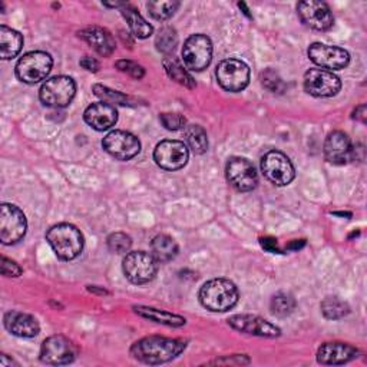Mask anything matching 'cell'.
I'll use <instances>...</instances> for the list:
<instances>
[{"label":"cell","instance_id":"obj_11","mask_svg":"<svg viewBox=\"0 0 367 367\" xmlns=\"http://www.w3.org/2000/svg\"><path fill=\"white\" fill-rule=\"evenodd\" d=\"M79 353L78 346L65 336L56 334L48 337L41 347V360L52 366L72 363Z\"/></svg>","mask_w":367,"mask_h":367},{"label":"cell","instance_id":"obj_26","mask_svg":"<svg viewBox=\"0 0 367 367\" xmlns=\"http://www.w3.org/2000/svg\"><path fill=\"white\" fill-rule=\"evenodd\" d=\"M121 14L124 16V19L127 21L131 32L134 33V36L139 38V39H147L152 35L154 28L139 15V12L129 4H125L121 8Z\"/></svg>","mask_w":367,"mask_h":367},{"label":"cell","instance_id":"obj_45","mask_svg":"<svg viewBox=\"0 0 367 367\" xmlns=\"http://www.w3.org/2000/svg\"><path fill=\"white\" fill-rule=\"evenodd\" d=\"M87 290L89 292H94V293H101V294H108V292L107 290H98L97 287H92V286H89L87 287Z\"/></svg>","mask_w":367,"mask_h":367},{"label":"cell","instance_id":"obj_35","mask_svg":"<svg viewBox=\"0 0 367 367\" xmlns=\"http://www.w3.org/2000/svg\"><path fill=\"white\" fill-rule=\"evenodd\" d=\"M261 83L267 90L272 92V94H282V92H284L286 89V85L282 76L272 69H265L261 73Z\"/></svg>","mask_w":367,"mask_h":367},{"label":"cell","instance_id":"obj_28","mask_svg":"<svg viewBox=\"0 0 367 367\" xmlns=\"http://www.w3.org/2000/svg\"><path fill=\"white\" fill-rule=\"evenodd\" d=\"M164 68H165V72L168 73V76L172 80H175L176 83L186 86V87H190V89H194L197 86L194 78L187 72L186 68H184V65L181 63L179 59L165 58L164 59Z\"/></svg>","mask_w":367,"mask_h":367},{"label":"cell","instance_id":"obj_7","mask_svg":"<svg viewBox=\"0 0 367 367\" xmlns=\"http://www.w3.org/2000/svg\"><path fill=\"white\" fill-rule=\"evenodd\" d=\"M213 59V42L207 35L190 36L182 48V60L187 69L201 72L207 69Z\"/></svg>","mask_w":367,"mask_h":367},{"label":"cell","instance_id":"obj_34","mask_svg":"<svg viewBox=\"0 0 367 367\" xmlns=\"http://www.w3.org/2000/svg\"><path fill=\"white\" fill-rule=\"evenodd\" d=\"M179 5V2H149L147 8L154 19L166 21L178 11Z\"/></svg>","mask_w":367,"mask_h":367},{"label":"cell","instance_id":"obj_29","mask_svg":"<svg viewBox=\"0 0 367 367\" xmlns=\"http://www.w3.org/2000/svg\"><path fill=\"white\" fill-rule=\"evenodd\" d=\"M186 141L194 154H204L208 149V137L206 129L201 125H188L186 127Z\"/></svg>","mask_w":367,"mask_h":367},{"label":"cell","instance_id":"obj_39","mask_svg":"<svg viewBox=\"0 0 367 367\" xmlns=\"http://www.w3.org/2000/svg\"><path fill=\"white\" fill-rule=\"evenodd\" d=\"M0 268H2V275L5 277H19L22 274V268L19 267V264H16L15 261L9 260L8 257H2V264H0Z\"/></svg>","mask_w":367,"mask_h":367},{"label":"cell","instance_id":"obj_21","mask_svg":"<svg viewBox=\"0 0 367 367\" xmlns=\"http://www.w3.org/2000/svg\"><path fill=\"white\" fill-rule=\"evenodd\" d=\"M4 324L9 333L23 339L36 337L41 331V326L38 320L22 312H8L4 317Z\"/></svg>","mask_w":367,"mask_h":367},{"label":"cell","instance_id":"obj_47","mask_svg":"<svg viewBox=\"0 0 367 367\" xmlns=\"http://www.w3.org/2000/svg\"><path fill=\"white\" fill-rule=\"evenodd\" d=\"M334 216H340V217H351L350 213H334Z\"/></svg>","mask_w":367,"mask_h":367},{"label":"cell","instance_id":"obj_5","mask_svg":"<svg viewBox=\"0 0 367 367\" xmlns=\"http://www.w3.org/2000/svg\"><path fill=\"white\" fill-rule=\"evenodd\" d=\"M76 94V83L72 78L59 75L48 79L41 90L39 98L43 105L50 108H65L68 107Z\"/></svg>","mask_w":367,"mask_h":367},{"label":"cell","instance_id":"obj_10","mask_svg":"<svg viewBox=\"0 0 367 367\" xmlns=\"http://www.w3.org/2000/svg\"><path fill=\"white\" fill-rule=\"evenodd\" d=\"M217 80L228 92H241L250 83V68L240 59H225L218 63Z\"/></svg>","mask_w":367,"mask_h":367},{"label":"cell","instance_id":"obj_25","mask_svg":"<svg viewBox=\"0 0 367 367\" xmlns=\"http://www.w3.org/2000/svg\"><path fill=\"white\" fill-rule=\"evenodd\" d=\"M134 312L144 319H148L151 321H155V323H159L164 326H169V327H181L187 323L186 319L178 314H172L165 310H158V309H152V307L134 306Z\"/></svg>","mask_w":367,"mask_h":367},{"label":"cell","instance_id":"obj_13","mask_svg":"<svg viewBox=\"0 0 367 367\" xmlns=\"http://www.w3.org/2000/svg\"><path fill=\"white\" fill-rule=\"evenodd\" d=\"M227 179L231 186L241 193L252 191L258 184V175L251 161L241 156H233L225 166Z\"/></svg>","mask_w":367,"mask_h":367},{"label":"cell","instance_id":"obj_37","mask_svg":"<svg viewBox=\"0 0 367 367\" xmlns=\"http://www.w3.org/2000/svg\"><path fill=\"white\" fill-rule=\"evenodd\" d=\"M161 124L168 129V131H178L187 127V119L184 118L181 114H161L159 115Z\"/></svg>","mask_w":367,"mask_h":367},{"label":"cell","instance_id":"obj_18","mask_svg":"<svg viewBox=\"0 0 367 367\" xmlns=\"http://www.w3.org/2000/svg\"><path fill=\"white\" fill-rule=\"evenodd\" d=\"M228 324L241 333L252 334L258 337H267V339H275L282 334V330L271 324L270 321L251 314H235L228 319Z\"/></svg>","mask_w":367,"mask_h":367},{"label":"cell","instance_id":"obj_44","mask_svg":"<svg viewBox=\"0 0 367 367\" xmlns=\"http://www.w3.org/2000/svg\"><path fill=\"white\" fill-rule=\"evenodd\" d=\"M12 364H16V366H19L14 358L11 360V358H8V356L6 354H2V357H0V366H4V367H8V366H12Z\"/></svg>","mask_w":367,"mask_h":367},{"label":"cell","instance_id":"obj_6","mask_svg":"<svg viewBox=\"0 0 367 367\" xmlns=\"http://www.w3.org/2000/svg\"><path fill=\"white\" fill-rule=\"evenodd\" d=\"M53 59L49 53L35 50L23 55L16 63V76L19 80L33 85L43 80L52 70Z\"/></svg>","mask_w":367,"mask_h":367},{"label":"cell","instance_id":"obj_22","mask_svg":"<svg viewBox=\"0 0 367 367\" xmlns=\"http://www.w3.org/2000/svg\"><path fill=\"white\" fill-rule=\"evenodd\" d=\"M358 356V350L346 343H326L317 351V361L326 366L344 364L354 360Z\"/></svg>","mask_w":367,"mask_h":367},{"label":"cell","instance_id":"obj_27","mask_svg":"<svg viewBox=\"0 0 367 367\" xmlns=\"http://www.w3.org/2000/svg\"><path fill=\"white\" fill-rule=\"evenodd\" d=\"M151 250H152V255L159 262H168L176 257L178 244L172 237L166 234H159L152 240Z\"/></svg>","mask_w":367,"mask_h":367},{"label":"cell","instance_id":"obj_41","mask_svg":"<svg viewBox=\"0 0 367 367\" xmlns=\"http://www.w3.org/2000/svg\"><path fill=\"white\" fill-rule=\"evenodd\" d=\"M80 66H82L83 69L89 70V72H98L100 68H101L100 62H98L97 59H94V58H90V56L82 58V59H80Z\"/></svg>","mask_w":367,"mask_h":367},{"label":"cell","instance_id":"obj_12","mask_svg":"<svg viewBox=\"0 0 367 367\" xmlns=\"http://www.w3.org/2000/svg\"><path fill=\"white\" fill-rule=\"evenodd\" d=\"M304 89L312 97L331 98L340 92L341 80L331 70L313 68L304 73Z\"/></svg>","mask_w":367,"mask_h":367},{"label":"cell","instance_id":"obj_9","mask_svg":"<svg viewBox=\"0 0 367 367\" xmlns=\"http://www.w3.org/2000/svg\"><path fill=\"white\" fill-rule=\"evenodd\" d=\"M28 230V221L23 211L14 204L0 207V241L5 245L19 243Z\"/></svg>","mask_w":367,"mask_h":367},{"label":"cell","instance_id":"obj_1","mask_svg":"<svg viewBox=\"0 0 367 367\" xmlns=\"http://www.w3.org/2000/svg\"><path fill=\"white\" fill-rule=\"evenodd\" d=\"M187 343L179 339L149 336L135 341L131 347V356L145 364H162L178 357L186 350Z\"/></svg>","mask_w":367,"mask_h":367},{"label":"cell","instance_id":"obj_46","mask_svg":"<svg viewBox=\"0 0 367 367\" xmlns=\"http://www.w3.org/2000/svg\"><path fill=\"white\" fill-rule=\"evenodd\" d=\"M238 8H240V9H243V11H244V14H245L248 18H251V15H250V11L247 9L245 4H243V2H241V4H238Z\"/></svg>","mask_w":367,"mask_h":367},{"label":"cell","instance_id":"obj_8","mask_svg":"<svg viewBox=\"0 0 367 367\" xmlns=\"http://www.w3.org/2000/svg\"><path fill=\"white\" fill-rule=\"evenodd\" d=\"M264 176L277 187H286L294 179L296 169L290 158L280 151H270L261 159Z\"/></svg>","mask_w":367,"mask_h":367},{"label":"cell","instance_id":"obj_14","mask_svg":"<svg viewBox=\"0 0 367 367\" xmlns=\"http://www.w3.org/2000/svg\"><path fill=\"white\" fill-rule=\"evenodd\" d=\"M190 158L188 148L181 141H162L155 147L154 159L165 171H176L187 165Z\"/></svg>","mask_w":367,"mask_h":367},{"label":"cell","instance_id":"obj_33","mask_svg":"<svg viewBox=\"0 0 367 367\" xmlns=\"http://www.w3.org/2000/svg\"><path fill=\"white\" fill-rule=\"evenodd\" d=\"M176 45H178L176 31L171 26H164L155 38V46H156L158 52H161L164 55H169L175 50Z\"/></svg>","mask_w":367,"mask_h":367},{"label":"cell","instance_id":"obj_15","mask_svg":"<svg viewBox=\"0 0 367 367\" xmlns=\"http://www.w3.org/2000/svg\"><path fill=\"white\" fill-rule=\"evenodd\" d=\"M297 14L302 22L314 31H329L334 23L329 5L319 0H303L297 5Z\"/></svg>","mask_w":367,"mask_h":367},{"label":"cell","instance_id":"obj_16","mask_svg":"<svg viewBox=\"0 0 367 367\" xmlns=\"http://www.w3.org/2000/svg\"><path fill=\"white\" fill-rule=\"evenodd\" d=\"M104 149L119 161H128L137 156L141 151L139 139L127 131H112L102 141Z\"/></svg>","mask_w":367,"mask_h":367},{"label":"cell","instance_id":"obj_43","mask_svg":"<svg viewBox=\"0 0 367 367\" xmlns=\"http://www.w3.org/2000/svg\"><path fill=\"white\" fill-rule=\"evenodd\" d=\"M306 245V240H294V241H292L286 248L287 250H293V251H297V250H300V248H303Z\"/></svg>","mask_w":367,"mask_h":367},{"label":"cell","instance_id":"obj_17","mask_svg":"<svg viewBox=\"0 0 367 367\" xmlns=\"http://www.w3.org/2000/svg\"><path fill=\"white\" fill-rule=\"evenodd\" d=\"M309 58L313 63L324 68L326 70H339L346 68L350 63V55L347 50L339 46H329L324 43H313L310 45Z\"/></svg>","mask_w":367,"mask_h":367},{"label":"cell","instance_id":"obj_38","mask_svg":"<svg viewBox=\"0 0 367 367\" xmlns=\"http://www.w3.org/2000/svg\"><path fill=\"white\" fill-rule=\"evenodd\" d=\"M115 66H117L121 72H125V73L131 75V76L135 78V79H142V78L145 76V69H144L141 65H138V63H135V62H132V60L122 59V60H118V62L115 63Z\"/></svg>","mask_w":367,"mask_h":367},{"label":"cell","instance_id":"obj_2","mask_svg":"<svg viewBox=\"0 0 367 367\" xmlns=\"http://www.w3.org/2000/svg\"><path fill=\"white\" fill-rule=\"evenodd\" d=\"M46 240L58 258L63 261L75 260L82 252L85 244L80 230L68 223L50 227L46 233Z\"/></svg>","mask_w":367,"mask_h":367},{"label":"cell","instance_id":"obj_42","mask_svg":"<svg viewBox=\"0 0 367 367\" xmlns=\"http://www.w3.org/2000/svg\"><path fill=\"white\" fill-rule=\"evenodd\" d=\"M353 119L360 121V122H363V124L367 121V108H366V105H360V107H357V108L354 110V112H353Z\"/></svg>","mask_w":367,"mask_h":367},{"label":"cell","instance_id":"obj_19","mask_svg":"<svg viewBox=\"0 0 367 367\" xmlns=\"http://www.w3.org/2000/svg\"><path fill=\"white\" fill-rule=\"evenodd\" d=\"M324 156L333 165H344L353 161L350 138L341 131L330 132L324 142Z\"/></svg>","mask_w":367,"mask_h":367},{"label":"cell","instance_id":"obj_30","mask_svg":"<svg viewBox=\"0 0 367 367\" xmlns=\"http://www.w3.org/2000/svg\"><path fill=\"white\" fill-rule=\"evenodd\" d=\"M320 307L323 316L329 320H340L350 313V306L339 297H326Z\"/></svg>","mask_w":367,"mask_h":367},{"label":"cell","instance_id":"obj_24","mask_svg":"<svg viewBox=\"0 0 367 367\" xmlns=\"http://www.w3.org/2000/svg\"><path fill=\"white\" fill-rule=\"evenodd\" d=\"M23 46V36L5 25L0 26V56L4 60L14 59L19 55Z\"/></svg>","mask_w":367,"mask_h":367},{"label":"cell","instance_id":"obj_32","mask_svg":"<svg viewBox=\"0 0 367 367\" xmlns=\"http://www.w3.org/2000/svg\"><path fill=\"white\" fill-rule=\"evenodd\" d=\"M94 92H95V95L98 98L102 100V102H107V104H110L112 107H115V105H122V107L128 105L129 107L131 105V100L127 95H124L122 92L114 90V89H111L108 86L94 85Z\"/></svg>","mask_w":367,"mask_h":367},{"label":"cell","instance_id":"obj_3","mask_svg":"<svg viewBox=\"0 0 367 367\" xmlns=\"http://www.w3.org/2000/svg\"><path fill=\"white\" fill-rule=\"evenodd\" d=\"M238 289L227 279H214L207 282L200 290L201 304L216 313L231 310L238 303Z\"/></svg>","mask_w":367,"mask_h":367},{"label":"cell","instance_id":"obj_23","mask_svg":"<svg viewBox=\"0 0 367 367\" xmlns=\"http://www.w3.org/2000/svg\"><path fill=\"white\" fill-rule=\"evenodd\" d=\"M78 36L83 39L90 48H94L101 56H111L117 48L111 32L100 26H87L79 31Z\"/></svg>","mask_w":367,"mask_h":367},{"label":"cell","instance_id":"obj_4","mask_svg":"<svg viewBox=\"0 0 367 367\" xmlns=\"http://www.w3.org/2000/svg\"><path fill=\"white\" fill-rule=\"evenodd\" d=\"M158 260L147 251H131L122 261L125 277L134 284H147L155 279Z\"/></svg>","mask_w":367,"mask_h":367},{"label":"cell","instance_id":"obj_40","mask_svg":"<svg viewBox=\"0 0 367 367\" xmlns=\"http://www.w3.org/2000/svg\"><path fill=\"white\" fill-rule=\"evenodd\" d=\"M260 244L268 252H274V254L275 252H280L279 243H277V240L272 238V237H262V238H260Z\"/></svg>","mask_w":367,"mask_h":367},{"label":"cell","instance_id":"obj_31","mask_svg":"<svg viewBox=\"0 0 367 367\" xmlns=\"http://www.w3.org/2000/svg\"><path fill=\"white\" fill-rule=\"evenodd\" d=\"M271 313L277 317H286L292 314L296 309V299L286 292H280L277 294H274L270 303Z\"/></svg>","mask_w":367,"mask_h":367},{"label":"cell","instance_id":"obj_20","mask_svg":"<svg viewBox=\"0 0 367 367\" xmlns=\"http://www.w3.org/2000/svg\"><path fill=\"white\" fill-rule=\"evenodd\" d=\"M85 122L97 131H107L115 127L118 121V112L115 107L107 102H97L86 108L83 114Z\"/></svg>","mask_w":367,"mask_h":367},{"label":"cell","instance_id":"obj_36","mask_svg":"<svg viewBox=\"0 0 367 367\" xmlns=\"http://www.w3.org/2000/svg\"><path fill=\"white\" fill-rule=\"evenodd\" d=\"M108 248L115 254H127L132 247V238L125 233H114L107 240Z\"/></svg>","mask_w":367,"mask_h":367}]
</instances>
